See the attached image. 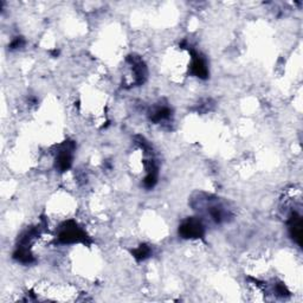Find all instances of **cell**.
Masks as SVG:
<instances>
[{
	"label": "cell",
	"mask_w": 303,
	"mask_h": 303,
	"mask_svg": "<svg viewBox=\"0 0 303 303\" xmlns=\"http://www.w3.org/2000/svg\"><path fill=\"white\" fill-rule=\"evenodd\" d=\"M203 226L199 221L197 220H188L181 226V233L186 238H192V237L202 236Z\"/></svg>",
	"instance_id": "cell-1"
}]
</instances>
